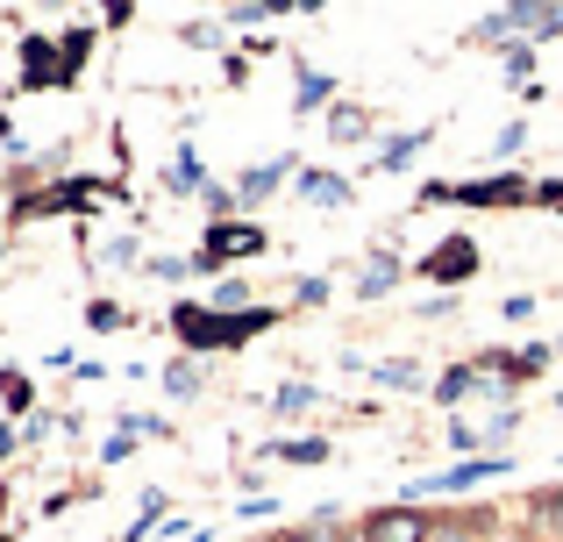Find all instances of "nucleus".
<instances>
[{"instance_id": "1", "label": "nucleus", "mask_w": 563, "mask_h": 542, "mask_svg": "<svg viewBox=\"0 0 563 542\" xmlns=\"http://www.w3.org/2000/svg\"><path fill=\"white\" fill-rule=\"evenodd\" d=\"M372 542H421V521H413V515H378Z\"/></svg>"}, {"instance_id": "2", "label": "nucleus", "mask_w": 563, "mask_h": 542, "mask_svg": "<svg viewBox=\"0 0 563 542\" xmlns=\"http://www.w3.org/2000/svg\"><path fill=\"white\" fill-rule=\"evenodd\" d=\"M471 265H478V257H471V243H442L428 272H442V278H471Z\"/></svg>"}]
</instances>
